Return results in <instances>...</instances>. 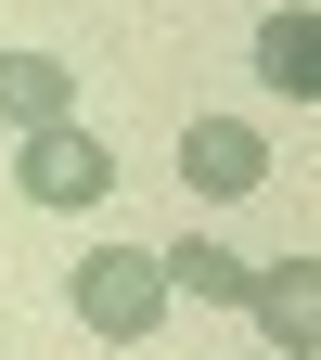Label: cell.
<instances>
[{
	"label": "cell",
	"instance_id": "cell-6",
	"mask_svg": "<svg viewBox=\"0 0 321 360\" xmlns=\"http://www.w3.org/2000/svg\"><path fill=\"white\" fill-rule=\"evenodd\" d=\"M308 283H321V270H308V257H283V270H257V296H244L257 322L283 335V360H308Z\"/></svg>",
	"mask_w": 321,
	"mask_h": 360
},
{
	"label": "cell",
	"instance_id": "cell-2",
	"mask_svg": "<svg viewBox=\"0 0 321 360\" xmlns=\"http://www.w3.org/2000/svg\"><path fill=\"white\" fill-rule=\"evenodd\" d=\"M26 193H39V206H90V193H116V155L90 142L77 116H65V129H26Z\"/></svg>",
	"mask_w": 321,
	"mask_h": 360
},
{
	"label": "cell",
	"instance_id": "cell-5",
	"mask_svg": "<svg viewBox=\"0 0 321 360\" xmlns=\"http://www.w3.org/2000/svg\"><path fill=\"white\" fill-rule=\"evenodd\" d=\"M257 77H283V103L321 90V13H270L257 26Z\"/></svg>",
	"mask_w": 321,
	"mask_h": 360
},
{
	"label": "cell",
	"instance_id": "cell-3",
	"mask_svg": "<svg viewBox=\"0 0 321 360\" xmlns=\"http://www.w3.org/2000/svg\"><path fill=\"white\" fill-rule=\"evenodd\" d=\"M180 180H193V193H257V180H270V142H257L244 116H193V129H180Z\"/></svg>",
	"mask_w": 321,
	"mask_h": 360
},
{
	"label": "cell",
	"instance_id": "cell-7",
	"mask_svg": "<svg viewBox=\"0 0 321 360\" xmlns=\"http://www.w3.org/2000/svg\"><path fill=\"white\" fill-rule=\"evenodd\" d=\"M155 270H167L180 296H218V309H244V296H257V270H244V257H218V245H180V257H155Z\"/></svg>",
	"mask_w": 321,
	"mask_h": 360
},
{
	"label": "cell",
	"instance_id": "cell-1",
	"mask_svg": "<svg viewBox=\"0 0 321 360\" xmlns=\"http://www.w3.org/2000/svg\"><path fill=\"white\" fill-rule=\"evenodd\" d=\"M155 309H167V270L142 245H103V257L77 270V322L90 335H155Z\"/></svg>",
	"mask_w": 321,
	"mask_h": 360
},
{
	"label": "cell",
	"instance_id": "cell-4",
	"mask_svg": "<svg viewBox=\"0 0 321 360\" xmlns=\"http://www.w3.org/2000/svg\"><path fill=\"white\" fill-rule=\"evenodd\" d=\"M0 116H13V129H65L77 116V77L52 52H0Z\"/></svg>",
	"mask_w": 321,
	"mask_h": 360
}]
</instances>
